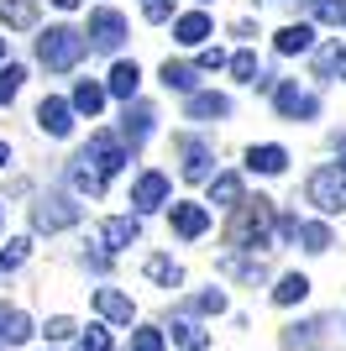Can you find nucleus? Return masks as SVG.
Masks as SVG:
<instances>
[{"instance_id": "obj_1", "label": "nucleus", "mask_w": 346, "mask_h": 351, "mask_svg": "<svg viewBox=\"0 0 346 351\" xmlns=\"http://www.w3.org/2000/svg\"><path fill=\"white\" fill-rule=\"evenodd\" d=\"M268 236H273V199H242L236 205V215H231V231H226V241L236 252H262L268 247Z\"/></svg>"}, {"instance_id": "obj_2", "label": "nucleus", "mask_w": 346, "mask_h": 351, "mask_svg": "<svg viewBox=\"0 0 346 351\" xmlns=\"http://www.w3.org/2000/svg\"><path fill=\"white\" fill-rule=\"evenodd\" d=\"M79 58H84V32H73V27H47L43 37H37V63H43V69L69 73Z\"/></svg>"}, {"instance_id": "obj_3", "label": "nucleus", "mask_w": 346, "mask_h": 351, "mask_svg": "<svg viewBox=\"0 0 346 351\" xmlns=\"http://www.w3.org/2000/svg\"><path fill=\"white\" fill-rule=\"evenodd\" d=\"M304 194H310V205H315V210L341 215V210H346V162H320L315 173H310V184H304Z\"/></svg>"}, {"instance_id": "obj_4", "label": "nucleus", "mask_w": 346, "mask_h": 351, "mask_svg": "<svg viewBox=\"0 0 346 351\" xmlns=\"http://www.w3.org/2000/svg\"><path fill=\"white\" fill-rule=\"evenodd\" d=\"M79 162H89V168H95L100 178H111V173H121V168H126L131 158H126V147H121V136L95 132V136H89V147L79 152Z\"/></svg>"}, {"instance_id": "obj_5", "label": "nucleus", "mask_w": 346, "mask_h": 351, "mask_svg": "<svg viewBox=\"0 0 346 351\" xmlns=\"http://www.w3.org/2000/svg\"><path fill=\"white\" fill-rule=\"evenodd\" d=\"M79 215H84V210L73 205L69 194H43V199L32 205V226H37V231H69V226H79Z\"/></svg>"}, {"instance_id": "obj_6", "label": "nucleus", "mask_w": 346, "mask_h": 351, "mask_svg": "<svg viewBox=\"0 0 346 351\" xmlns=\"http://www.w3.org/2000/svg\"><path fill=\"white\" fill-rule=\"evenodd\" d=\"M126 43V16L121 11H89V32H84V47H95V53H115V47Z\"/></svg>"}, {"instance_id": "obj_7", "label": "nucleus", "mask_w": 346, "mask_h": 351, "mask_svg": "<svg viewBox=\"0 0 346 351\" xmlns=\"http://www.w3.org/2000/svg\"><path fill=\"white\" fill-rule=\"evenodd\" d=\"M273 105L284 121H315L320 116V100L315 95H304L299 84H273Z\"/></svg>"}, {"instance_id": "obj_8", "label": "nucleus", "mask_w": 346, "mask_h": 351, "mask_svg": "<svg viewBox=\"0 0 346 351\" xmlns=\"http://www.w3.org/2000/svg\"><path fill=\"white\" fill-rule=\"evenodd\" d=\"M152 105H142V100H126V116H121V147H142L147 136H152Z\"/></svg>"}, {"instance_id": "obj_9", "label": "nucleus", "mask_w": 346, "mask_h": 351, "mask_svg": "<svg viewBox=\"0 0 346 351\" xmlns=\"http://www.w3.org/2000/svg\"><path fill=\"white\" fill-rule=\"evenodd\" d=\"M131 205L142 210V215H147V210H163V205H168V178H163V173H137V184H131Z\"/></svg>"}, {"instance_id": "obj_10", "label": "nucleus", "mask_w": 346, "mask_h": 351, "mask_svg": "<svg viewBox=\"0 0 346 351\" xmlns=\"http://www.w3.org/2000/svg\"><path fill=\"white\" fill-rule=\"evenodd\" d=\"M137 241H142L137 215H115V220H105V226H100V247L105 252H126V247H137Z\"/></svg>"}, {"instance_id": "obj_11", "label": "nucleus", "mask_w": 346, "mask_h": 351, "mask_svg": "<svg viewBox=\"0 0 346 351\" xmlns=\"http://www.w3.org/2000/svg\"><path fill=\"white\" fill-rule=\"evenodd\" d=\"M178 152H184V178H189V184H205V178H210L216 152H210L205 142H194V136H178Z\"/></svg>"}, {"instance_id": "obj_12", "label": "nucleus", "mask_w": 346, "mask_h": 351, "mask_svg": "<svg viewBox=\"0 0 346 351\" xmlns=\"http://www.w3.org/2000/svg\"><path fill=\"white\" fill-rule=\"evenodd\" d=\"M173 231L184 236V241H200V236L210 231V210L189 205V199H184V205H173Z\"/></svg>"}, {"instance_id": "obj_13", "label": "nucleus", "mask_w": 346, "mask_h": 351, "mask_svg": "<svg viewBox=\"0 0 346 351\" xmlns=\"http://www.w3.org/2000/svg\"><path fill=\"white\" fill-rule=\"evenodd\" d=\"M37 126H43L47 136H69V132H73L69 100H43V105H37Z\"/></svg>"}, {"instance_id": "obj_14", "label": "nucleus", "mask_w": 346, "mask_h": 351, "mask_svg": "<svg viewBox=\"0 0 346 351\" xmlns=\"http://www.w3.org/2000/svg\"><path fill=\"white\" fill-rule=\"evenodd\" d=\"M95 309H100V320H111V325H131V299L121 289H95Z\"/></svg>"}, {"instance_id": "obj_15", "label": "nucleus", "mask_w": 346, "mask_h": 351, "mask_svg": "<svg viewBox=\"0 0 346 351\" xmlns=\"http://www.w3.org/2000/svg\"><path fill=\"white\" fill-rule=\"evenodd\" d=\"M184 116L189 121H220V116H231V100H226V95H216V89H205V95H189Z\"/></svg>"}, {"instance_id": "obj_16", "label": "nucleus", "mask_w": 346, "mask_h": 351, "mask_svg": "<svg viewBox=\"0 0 346 351\" xmlns=\"http://www.w3.org/2000/svg\"><path fill=\"white\" fill-rule=\"evenodd\" d=\"M246 168L273 178V173H284V168H288V152H284L278 142H262V147H252V152H246Z\"/></svg>"}, {"instance_id": "obj_17", "label": "nucleus", "mask_w": 346, "mask_h": 351, "mask_svg": "<svg viewBox=\"0 0 346 351\" xmlns=\"http://www.w3.org/2000/svg\"><path fill=\"white\" fill-rule=\"evenodd\" d=\"M210 16L205 11H189V16H178V21H173V37H178V43L184 47H205V37H210Z\"/></svg>"}, {"instance_id": "obj_18", "label": "nucleus", "mask_w": 346, "mask_h": 351, "mask_svg": "<svg viewBox=\"0 0 346 351\" xmlns=\"http://www.w3.org/2000/svg\"><path fill=\"white\" fill-rule=\"evenodd\" d=\"M137 84H142V69H137V63H115L111 79H105V95H115V100H137Z\"/></svg>"}, {"instance_id": "obj_19", "label": "nucleus", "mask_w": 346, "mask_h": 351, "mask_svg": "<svg viewBox=\"0 0 346 351\" xmlns=\"http://www.w3.org/2000/svg\"><path fill=\"white\" fill-rule=\"evenodd\" d=\"M273 47L288 53V58H294V53H310V47H315V27H310V21H294V27H284L273 37Z\"/></svg>"}, {"instance_id": "obj_20", "label": "nucleus", "mask_w": 346, "mask_h": 351, "mask_svg": "<svg viewBox=\"0 0 346 351\" xmlns=\"http://www.w3.org/2000/svg\"><path fill=\"white\" fill-rule=\"evenodd\" d=\"M205 184H210V205H226V210L242 205V178L236 173H210Z\"/></svg>"}, {"instance_id": "obj_21", "label": "nucleus", "mask_w": 346, "mask_h": 351, "mask_svg": "<svg viewBox=\"0 0 346 351\" xmlns=\"http://www.w3.org/2000/svg\"><path fill=\"white\" fill-rule=\"evenodd\" d=\"M0 21L16 27V32L37 27V0H0Z\"/></svg>"}, {"instance_id": "obj_22", "label": "nucleus", "mask_w": 346, "mask_h": 351, "mask_svg": "<svg viewBox=\"0 0 346 351\" xmlns=\"http://www.w3.org/2000/svg\"><path fill=\"white\" fill-rule=\"evenodd\" d=\"M168 336H173V346H178V351H205V346H210V336H205L194 320H173Z\"/></svg>"}, {"instance_id": "obj_23", "label": "nucleus", "mask_w": 346, "mask_h": 351, "mask_svg": "<svg viewBox=\"0 0 346 351\" xmlns=\"http://www.w3.org/2000/svg\"><path fill=\"white\" fill-rule=\"evenodd\" d=\"M147 278L158 283V289H178V283H184V267L173 263V257H147Z\"/></svg>"}, {"instance_id": "obj_24", "label": "nucleus", "mask_w": 346, "mask_h": 351, "mask_svg": "<svg viewBox=\"0 0 346 351\" xmlns=\"http://www.w3.org/2000/svg\"><path fill=\"white\" fill-rule=\"evenodd\" d=\"M100 105H105V84H79L73 89V100H69V110H79V116H100Z\"/></svg>"}, {"instance_id": "obj_25", "label": "nucleus", "mask_w": 346, "mask_h": 351, "mask_svg": "<svg viewBox=\"0 0 346 351\" xmlns=\"http://www.w3.org/2000/svg\"><path fill=\"white\" fill-rule=\"evenodd\" d=\"M304 293H310V278H304V273H284L278 289H273V304H299Z\"/></svg>"}, {"instance_id": "obj_26", "label": "nucleus", "mask_w": 346, "mask_h": 351, "mask_svg": "<svg viewBox=\"0 0 346 351\" xmlns=\"http://www.w3.org/2000/svg\"><path fill=\"white\" fill-rule=\"evenodd\" d=\"M315 73L320 79H346V47H325V53H315Z\"/></svg>"}, {"instance_id": "obj_27", "label": "nucleus", "mask_w": 346, "mask_h": 351, "mask_svg": "<svg viewBox=\"0 0 346 351\" xmlns=\"http://www.w3.org/2000/svg\"><path fill=\"white\" fill-rule=\"evenodd\" d=\"M294 241H304V252H331V231H325L320 220H299Z\"/></svg>"}, {"instance_id": "obj_28", "label": "nucleus", "mask_w": 346, "mask_h": 351, "mask_svg": "<svg viewBox=\"0 0 346 351\" xmlns=\"http://www.w3.org/2000/svg\"><path fill=\"white\" fill-rule=\"evenodd\" d=\"M0 341H11V346L32 341V320L21 315V309H5V320H0Z\"/></svg>"}, {"instance_id": "obj_29", "label": "nucleus", "mask_w": 346, "mask_h": 351, "mask_svg": "<svg viewBox=\"0 0 346 351\" xmlns=\"http://www.w3.org/2000/svg\"><path fill=\"white\" fill-rule=\"evenodd\" d=\"M69 178H73V189H79V194H100V189H105V178L95 173V168H89V162H79V158H73Z\"/></svg>"}, {"instance_id": "obj_30", "label": "nucleus", "mask_w": 346, "mask_h": 351, "mask_svg": "<svg viewBox=\"0 0 346 351\" xmlns=\"http://www.w3.org/2000/svg\"><path fill=\"white\" fill-rule=\"evenodd\" d=\"M163 84L168 89H184V95H194V69H189V63H163Z\"/></svg>"}, {"instance_id": "obj_31", "label": "nucleus", "mask_w": 346, "mask_h": 351, "mask_svg": "<svg viewBox=\"0 0 346 351\" xmlns=\"http://www.w3.org/2000/svg\"><path fill=\"white\" fill-rule=\"evenodd\" d=\"M27 252H32V241H27V236H16V241H5V247H0V273H11V267H21V263H27Z\"/></svg>"}, {"instance_id": "obj_32", "label": "nucleus", "mask_w": 346, "mask_h": 351, "mask_svg": "<svg viewBox=\"0 0 346 351\" xmlns=\"http://www.w3.org/2000/svg\"><path fill=\"white\" fill-rule=\"evenodd\" d=\"M21 79H27V69H21V63H5V69H0V105H11V100H16Z\"/></svg>"}, {"instance_id": "obj_33", "label": "nucleus", "mask_w": 346, "mask_h": 351, "mask_svg": "<svg viewBox=\"0 0 346 351\" xmlns=\"http://www.w3.org/2000/svg\"><path fill=\"white\" fill-rule=\"evenodd\" d=\"M189 309H194V315H226V293H220V289L194 293V299H189Z\"/></svg>"}, {"instance_id": "obj_34", "label": "nucleus", "mask_w": 346, "mask_h": 351, "mask_svg": "<svg viewBox=\"0 0 346 351\" xmlns=\"http://www.w3.org/2000/svg\"><path fill=\"white\" fill-rule=\"evenodd\" d=\"M310 11H315V21H331V27H346V0H315Z\"/></svg>"}, {"instance_id": "obj_35", "label": "nucleus", "mask_w": 346, "mask_h": 351, "mask_svg": "<svg viewBox=\"0 0 346 351\" xmlns=\"http://www.w3.org/2000/svg\"><path fill=\"white\" fill-rule=\"evenodd\" d=\"M226 69L236 73V79H242V84H252V79H257V53H236V58H226Z\"/></svg>"}, {"instance_id": "obj_36", "label": "nucleus", "mask_w": 346, "mask_h": 351, "mask_svg": "<svg viewBox=\"0 0 346 351\" xmlns=\"http://www.w3.org/2000/svg\"><path fill=\"white\" fill-rule=\"evenodd\" d=\"M131 351H168V341H163V330L142 325V330H131Z\"/></svg>"}, {"instance_id": "obj_37", "label": "nucleus", "mask_w": 346, "mask_h": 351, "mask_svg": "<svg viewBox=\"0 0 346 351\" xmlns=\"http://www.w3.org/2000/svg\"><path fill=\"white\" fill-rule=\"evenodd\" d=\"M79 351H111V330H105V325H89V330H79Z\"/></svg>"}, {"instance_id": "obj_38", "label": "nucleus", "mask_w": 346, "mask_h": 351, "mask_svg": "<svg viewBox=\"0 0 346 351\" xmlns=\"http://www.w3.org/2000/svg\"><path fill=\"white\" fill-rule=\"evenodd\" d=\"M47 341H69V336H79V325L69 320V315H53V320H47V330H43Z\"/></svg>"}, {"instance_id": "obj_39", "label": "nucleus", "mask_w": 346, "mask_h": 351, "mask_svg": "<svg viewBox=\"0 0 346 351\" xmlns=\"http://www.w3.org/2000/svg\"><path fill=\"white\" fill-rule=\"evenodd\" d=\"M168 16H173L168 0H147V21H168Z\"/></svg>"}, {"instance_id": "obj_40", "label": "nucleus", "mask_w": 346, "mask_h": 351, "mask_svg": "<svg viewBox=\"0 0 346 351\" xmlns=\"http://www.w3.org/2000/svg\"><path fill=\"white\" fill-rule=\"evenodd\" d=\"M200 69H226V53H220V47H205V53H200Z\"/></svg>"}, {"instance_id": "obj_41", "label": "nucleus", "mask_w": 346, "mask_h": 351, "mask_svg": "<svg viewBox=\"0 0 346 351\" xmlns=\"http://www.w3.org/2000/svg\"><path fill=\"white\" fill-rule=\"evenodd\" d=\"M294 231H299V215H284V220H278V236H284V241H294Z\"/></svg>"}, {"instance_id": "obj_42", "label": "nucleus", "mask_w": 346, "mask_h": 351, "mask_svg": "<svg viewBox=\"0 0 346 351\" xmlns=\"http://www.w3.org/2000/svg\"><path fill=\"white\" fill-rule=\"evenodd\" d=\"M53 5H58V11H73V5H79V0H53Z\"/></svg>"}, {"instance_id": "obj_43", "label": "nucleus", "mask_w": 346, "mask_h": 351, "mask_svg": "<svg viewBox=\"0 0 346 351\" xmlns=\"http://www.w3.org/2000/svg\"><path fill=\"white\" fill-rule=\"evenodd\" d=\"M5 162H11V147H5V142H0V168H5Z\"/></svg>"}, {"instance_id": "obj_44", "label": "nucleus", "mask_w": 346, "mask_h": 351, "mask_svg": "<svg viewBox=\"0 0 346 351\" xmlns=\"http://www.w3.org/2000/svg\"><path fill=\"white\" fill-rule=\"evenodd\" d=\"M0 58H5V37H0Z\"/></svg>"}, {"instance_id": "obj_45", "label": "nucleus", "mask_w": 346, "mask_h": 351, "mask_svg": "<svg viewBox=\"0 0 346 351\" xmlns=\"http://www.w3.org/2000/svg\"><path fill=\"white\" fill-rule=\"evenodd\" d=\"M0 320H5V304H0Z\"/></svg>"}]
</instances>
